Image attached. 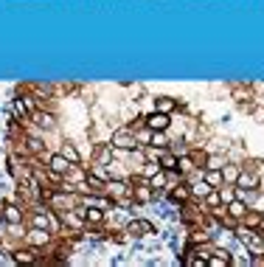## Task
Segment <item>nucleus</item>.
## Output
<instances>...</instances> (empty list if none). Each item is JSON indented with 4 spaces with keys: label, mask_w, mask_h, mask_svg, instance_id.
Wrapping results in <instances>:
<instances>
[{
    "label": "nucleus",
    "mask_w": 264,
    "mask_h": 267,
    "mask_svg": "<svg viewBox=\"0 0 264 267\" xmlns=\"http://www.w3.org/2000/svg\"><path fill=\"white\" fill-rule=\"evenodd\" d=\"M113 147H115V149H124V152H132V149L138 147L135 132H129V129H115V135H113Z\"/></svg>",
    "instance_id": "f257e3e1"
},
{
    "label": "nucleus",
    "mask_w": 264,
    "mask_h": 267,
    "mask_svg": "<svg viewBox=\"0 0 264 267\" xmlns=\"http://www.w3.org/2000/svg\"><path fill=\"white\" fill-rule=\"evenodd\" d=\"M71 166H73V163L68 161V158H65L62 152H59V155H54V158H51V161H48V169H51V172H54V175H57V177L68 175V172H71Z\"/></svg>",
    "instance_id": "f03ea898"
},
{
    "label": "nucleus",
    "mask_w": 264,
    "mask_h": 267,
    "mask_svg": "<svg viewBox=\"0 0 264 267\" xmlns=\"http://www.w3.org/2000/svg\"><path fill=\"white\" fill-rule=\"evenodd\" d=\"M169 124H171L169 112H155V115H149V118H146V126H149L152 132H155V129H166Z\"/></svg>",
    "instance_id": "7ed1b4c3"
},
{
    "label": "nucleus",
    "mask_w": 264,
    "mask_h": 267,
    "mask_svg": "<svg viewBox=\"0 0 264 267\" xmlns=\"http://www.w3.org/2000/svg\"><path fill=\"white\" fill-rule=\"evenodd\" d=\"M247 208H250V205H244L242 200H230L228 208H225V211L230 214V219H242L244 214H247Z\"/></svg>",
    "instance_id": "20e7f679"
},
{
    "label": "nucleus",
    "mask_w": 264,
    "mask_h": 267,
    "mask_svg": "<svg viewBox=\"0 0 264 267\" xmlns=\"http://www.w3.org/2000/svg\"><path fill=\"white\" fill-rule=\"evenodd\" d=\"M236 186H239V189H256V186H258V177L253 175V172H239V177H236Z\"/></svg>",
    "instance_id": "39448f33"
},
{
    "label": "nucleus",
    "mask_w": 264,
    "mask_h": 267,
    "mask_svg": "<svg viewBox=\"0 0 264 267\" xmlns=\"http://www.w3.org/2000/svg\"><path fill=\"white\" fill-rule=\"evenodd\" d=\"M107 191L110 197H127L129 194V189H127V183H121V180H113V183H107Z\"/></svg>",
    "instance_id": "423d86ee"
},
{
    "label": "nucleus",
    "mask_w": 264,
    "mask_h": 267,
    "mask_svg": "<svg viewBox=\"0 0 264 267\" xmlns=\"http://www.w3.org/2000/svg\"><path fill=\"white\" fill-rule=\"evenodd\" d=\"M236 200H242L244 205H253L258 200V191L256 189H236Z\"/></svg>",
    "instance_id": "0eeeda50"
},
{
    "label": "nucleus",
    "mask_w": 264,
    "mask_h": 267,
    "mask_svg": "<svg viewBox=\"0 0 264 267\" xmlns=\"http://www.w3.org/2000/svg\"><path fill=\"white\" fill-rule=\"evenodd\" d=\"M205 183L211 186V189H219L222 183H225V180H222V169H208V172H205Z\"/></svg>",
    "instance_id": "6e6552de"
},
{
    "label": "nucleus",
    "mask_w": 264,
    "mask_h": 267,
    "mask_svg": "<svg viewBox=\"0 0 264 267\" xmlns=\"http://www.w3.org/2000/svg\"><path fill=\"white\" fill-rule=\"evenodd\" d=\"M127 231L135 233V236H141V233H149L152 231V222H146V219H135V222H129Z\"/></svg>",
    "instance_id": "1a4fd4ad"
},
{
    "label": "nucleus",
    "mask_w": 264,
    "mask_h": 267,
    "mask_svg": "<svg viewBox=\"0 0 264 267\" xmlns=\"http://www.w3.org/2000/svg\"><path fill=\"white\" fill-rule=\"evenodd\" d=\"M104 219V211L96 208V205H87L85 208V222H101Z\"/></svg>",
    "instance_id": "9d476101"
},
{
    "label": "nucleus",
    "mask_w": 264,
    "mask_h": 267,
    "mask_svg": "<svg viewBox=\"0 0 264 267\" xmlns=\"http://www.w3.org/2000/svg\"><path fill=\"white\" fill-rule=\"evenodd\" d=\"M62 222L71 225V228H82V225H85V217H79V214H73V211H65V214H62Z\"/></svg>",
    "instance_id": "9b49d317"
},
{
    "label": "nucleus",
    "mask_w": 264,
    "mask_h": 267,
    "mask_svg": "<svg viewBox=\"0 0 264 267\" xmlns=\"http://www.w3.org/2000/svg\"><path fill=\"white\" fill-rule=\"evenodd\" d=\"M205 264H211V267H225V264H230V256H228V253H219V256H208Z\"/></svg>",
    "instance_id": "f8f14e48"
},
{
    "label": "nucleus",
    "mask_w": 264,
    "mask_h": 267,
    "mask_svg": "<svg viewBox=\"0 0 264 267\" xmlns=\"http://www.w3.org/2000/svg\"><path fill=\"white\" fill-rule=\"evenodd\" d=\"M3 217H6V222H20V219H23V211H20V208H15V205H6Z\"/></svg>",
    "instance_id": "ddd939ff"
},
{
    "label": "nucleus",
    "mask_w": 264,
    "mask_h": 267,
    "mask_svg": "<svg viewBox=\"0 0 264 267\" xmlns=\"http://www.w3.org/2000/svg\"><path fill=\"white\" fill-rule=\"evenodd\" d=\"M85 183H87V186H90L93 191H104V189H107V183H104V180H99L96 175H85Z\"/></svg>",
    "instance_id": "4468645a"
},
{
    "label": "nucleus",
    "mask_w": 264,
    "mask_h": 267,
    "mask_svg": "<svg viewBox=\"0 0 264 267\" xmlns=\"http://www.w3.org/2000/svg\"><path fill=\"white\" fill-rule=\"evenodd\" d=\"M236 177H239V166H222V180L236 183Z\"/></svg>",
    "instance_id": "2eb2a0df"
},
{
    "label": "nucleus",
    "mask_w": 264,
    "mask_h": 267,
    "mask_svg": "<svg viewBox=\"0 0 264 267\" xmlns=\"http://www.w3.org/2000/svg\"><path fill=\"white\" fill-rule=\"evenodd\" d=\"M149 197H152V186H149V183H141V186L135 189V200H141V203H143V200H149Z\"/></svg>",
    "instance_id": "dca6fc26"
},
{
    "label": "nucleus",
    "mask_w": 264,
    "mask_h": 267,
    "mask_svg": "<svg viewBox=\"0 0 264 267\" xmlns=\"http://www.w3.org/2000/svg\"><path fill=\"white\" fill-rule=\"evenodd\" d=\"M15 112L20 115V118H29V101H23V98H15Z\"/></svg>",
    "instance_id": "f3484780"
},
{
    "label": "nucleus",
    "mask_w": 264,
    "mask_h": 267,
    "mask_svg": "<svg viewBox=\"0 0 264 267\" xmlns=\"http://www.w3.org/2000/svg\"><path fill=\"white\" fill-rule=\"evenodd\" d=\"M174 110V98L163 96V98H157V112H171Z\"/></svg>",
    "instance_id": "a211bd4d"
},
{
    "label": "nucleus",
    "mask_w": 264,
    "mask_h": 267,
    "mask_svg": "<svg viewBox=\"0 0 264 267\" xmlns=\"http://www.w3.org/2000/svg\"><path fill=\"white\" fill-rule=\"evenodd\" d=\"M62 155H65L71 163H79V152H76V147H73V144H65V147H62Z\"/></svg>",
    "instance_id": "6ab92c4d"
},
{
    "label": "nucleus",
    "mask_w": 264,
    "mask_h": 267,
    "mask_svg": "<svg viewBox=\"0 0 264 267\" xmlns=\"http://www.w3.org/2000/svg\"><path fill=\"white\" fill-rule=\"evenodd\" d=\"M149 186H152V189H163V186H166V175H163V169H160L157 175H152Z\"/></svg>",
    "instance_id": "aec40b11"
},
{
    "label": "nucleus",
    "mask_w": 264,
    "mask_h": 267,
    "mask_svg": "<svg viewBox=\"0 0 264 267\" xmlns=\"http://www.w3.org/2000/svg\"><path fill=\"white\" fill-rule=\"evenodd\" d=\"M152 144H155V147H166V135H163V129H155V132H152Z\"/></svg>",
    "instance_id": "412c9836"
},
{
    "label": "nucleus",
    "mask_w": 264,
    "mask_h": 267,
    "mask_svg": "<svg viewBox=\"0 0 264 267\" xmlns=\"http://www.w3.org/2000/svg\"><path fill=\"white\" fill-rule=\"evenodd\" d=\"M208 191H211V186H208V183H197V186L191 189V194H197V197H205Z\"/></svg>",
    "instance_id": "4be33fe9"
},
{
    "label": "nucleus",
    "mask_w": 264,
    "mask_h": 267,
    "mask_svg": "<svg viewBox=\"0 0 264 267\" xmlns=\"http://www.w3.org/2000/svg\"><path fill=\"white\" fill-rule=\"evenodd\" d=\"M160 169H163L160 163H146V166H143V175H146V177H152V175H157Z\"/></svg>",
    "instance_id": "5701e85b"
},
{
    "label": "nucleus",
    "mask_w": 264,
    "mask_h": 267,
    "mask_svg": "<svg viewBox=\"0 0 264 267\" xmlns=\"http://www.w3.org/2000/svg\"><path fill=\"white\" fill-rule=\"evenodd\" d=\"M87 205H96V208H101V211L110 208V203H107V200H101V197H90V200H87Z\"/></svg>",
    "instance_id": "b1692460"
},
{
    "label": "nucleus",
    "mask_w": 264,
    "mask_h": 267,
    "mask_svg": "<svg viewBox=\"0 0 264 267\" xmlns=\"http://www.w3.org/2000/svg\"><path fill=\"white\" fill-rule=\"evenodd\" d=\"M160 158H163V163H160V166H163V169H174V166H177V161H174V158H171L169 152H163V155H160Z\"/></svg>",
    "instance_id": "393cba45"
},
{
    "label": "nucleus",
    "mask_w": 264,
    "mask_h": 267,
    "mask_svg": "<svg viewBox=\"0 0 264 267\" xmlns=\"http://www.w3.org/2000/svg\"><path fill=\"white\" fill-rule=\"evenodd\" d=\"M219 197H222V203H230V200H236V191L222 189V186H219Z\"/></svg>",
    "instance_id": "a878e982"
},
{
    "label": "nucleus",
    "mask_w": 264,
    "mask_h": 267,
    "mask_svg": "<svg viewBox=\"0 0 264 267\" xmlns=\"http://www.w3.org/2000/svg\"><path fill=\"white\" fill-rule=\"evenodd\" d=\"M188 194H191V189H174L171 191V200H186Z\"/></svg>",
    "instance_id": "bb28decb"
},
{
    "label": "nucleus",
    "mask_w": 264,
    "mask_h": 267,
    "mask_svg": "<svg viewBox=\"0 0 264 267\" xmlns=\"http://www.w3.org/2000/svg\"><path fill=\"white\" fill-rule=\"evenodd\" d=\"M34 228H43V231H45V228H48V217H45V214H37V217H34Z\"/></svg>",
    "instance_id": "cd10ccee"
},
{
    "label": "nucleus",
    "mask_w": 264,
    "mask_h": 267,
    "mask_svg": "<svg viewBox=\"0 0 264 267\" xmlns=\"http://www.w3.org/2000/svg\"><path fill=\"white\" fill-rule=\"evenodd\" d=\"M15 259L17 261H29V264H31V261H34V256H31V253H17Z\"/></svg>",
    "instance_id": "c85d7f7f"
}]
</instances>
